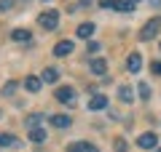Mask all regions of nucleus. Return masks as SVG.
<instances>
[{"label": "nucleus", "instance_id": "6ab92c4d", "mask_svg": "<svg viewBox=\"0 0 161 152\" xmlns=\"http://www.w3.org/2000/svg\"><path fill=\"white\" fill-rule=\"evenodd\" d=\"M16 88H19V80H8V83L3 85V88H0V96H11Z\"/></svg>", "mask_w": 161, "mask_h": 152}, {"label": "nucleus", "instance_id": "cd10ccee", "mask_svg": "<svg viewBox=\"0 0 161 152\" xmlns=\"http://www.w3.org/2000/svg\"><path fill=\"white\" fill-rule=\"evenodd\" d=\"M153 152H161V149H153Z\"/></svg>", "mask_w": 161, "mask_h": 152}, {"label": "nucleus", "instance_id": "6e6552de", "mask_svg": "<svg viewBox=\"0 0 161 152\" xmlns=\"http://www.w3.org/2000/svg\"><path fill=\"white\" fill-rule=\"evenodd\" d=\"M67 152H99V149L94 144H89V141H73L67 147Z\"/></svg>", "mask_w": 161, "mask_h": 152}, {"label": "nucleus", "instance_id": "5701e85b", "mask_svg": "<svg viewBox=\"0 0 161 152\" xmlns=\"http://www.w3.org/2000/svg\"><path fill=\"white\" fill-rule=\"evenodd\" d=\"M132 8H134V3H129V0L126 3H118V11H124V13H129Z\"/></svg>", "mask_w": 161, "mask_h": 152}, {"label": "nucleus", "instance_id": "a211bd4d", "mask_svg": "<svg viewBox=\"0 0 161 152\" xmlns=\"http://www.w3.org/2000/svg\"><path fill=\"white\" fill-rule=\"evenodd\" d=\"M19 139L14 134H0V147H16Z\"/></svg>", "mask_w": 161, "mask_h": 152}, {"label": "nucleus", "instance_id": "7ed1b4c3", "mask_svg": "<svg viewBox=\"0 0 161 152\" xmlns=\"http://www.w3.org/2000/svg\"><path fill=\"white\" fill-rule=\"evenodd\" d=\"M54 99L62 101V104H70V107H73V104H75V91L70 88V85H64V88H57V91H54Z\"/></svg>", "mask_w": 161, "mask_h": 152}, {"label": "nucleus", "instance_id": "f8f14e48", "mask_svg": "<svg viewBox=\"0 0 161 152\" xmlns=\"http://www.w3.org/2000/svg\"><path fill=\"white\" fill-rule=\"evenodd\" d=\"M75 35H78V38H83V40H86V38H92V35H94V24H92V22H83V24H78Z\"/></svg>", "mask_w": 161, "mask_h": 152}, {"label": "nucleus", "instance_id": "9d476101", "mask_svg": "<svg viewBox=\"0 0 161 152\" xmlns=\"http://www.w3.org/2000/svg\"><path fill=\"white\" fill-rule=\"evenodd\" d=\"M140 67H142V56H140V53H132V56L126 59V69L134 75V72H140Z\"/></svg>", "mask_w": 161, "mask_h": 152}, {"label": "nucleus", "instance_id": "4468645a", "mask_svg": "<svg viewBox=\"0 0 161 152\" xmlns=\"http://www.w3.org/2000/svg\"><path fill=\"white\" fill-rule=\"evenodd\" d=\"M40 120H43V115H40V112H35V115H27V120H24V128H27V131H35V128H40Z\"/></svg>", "mask_w": 161, "mask_h": 152}, {"label": "nucleus", "instance_id": "0eeeda50", "mask_svg": "<svg viewBox=\"0 0 161 152\" xmlns=\"http://www.w3.org/2000/svg\"><path fill=\"white\" fill-rule=\"evenodd\" d=\"M24 88H27L30 94H38V91L43 88V80L35 78V75H27V78H24Z\"/></svg>", "mask_w": 161, "mask_h": 152}, {"label": "nucleus", "instance_id": "412c9836", "mask_svg": "<svg viewBox=\"0 0 161 152\" xmlns=\"http://www.w3.org/2000/svg\"><path fill=\"white\" fill-rule=\"evenodd\" d=\"M102 8H118V0H99Z\"/></svg>", "mask_w": 161, "mask_h": 152}, {"label": "nucleus", "instance_id": "39448f33", "mask_svg": "<svg viewBox=\"0 0 161 152\" xmlns=\"http://www.w3.org/2000/svg\"><path fill=\"white\" fill-rule=\"evenodd\" d=\"M73 40H59L57 45H54V56L57 59H62V56H70V53H73Z\"/></svg>", "mask_w": 161, "mask_h": 152}, {"label": "nucleus", "instance_id": "dca6fc26", "mask_svg": "<svg viewBox=\"0 0 161 152\" xmlns=\"http://www.w3.org/2000/svg\"><path fill=\"white\" fill-rule=\"evenodd\" d=\"M118 99L124 101V104H129V101H134V91L129 88V85H121L118 88Z\"/></svg>", "mask_w": 161, "mask_h": 152}, {"label": "nucleus", "instance_id": "f03ea898", "mask_svg": "<svg viewBox=\"0 0 161 152\" xmlns=\"http://www.w3.org/2000/svg\"><path fill=\"white\" fill-rule=\"evenodd\" d=\"M158 29H161V19L153 16L142 29H140V40H150V38H156V35H158Z\"/></svg>", "mask_w": 161, "mask_h": 152}, {"label": "nucleus", "instance_id": "423d86ee", "mask_svg": "<svg viewBox=\"0 0 161 152\" xmlns=\"http://www.w3.org/2000/svg\"><path fill=\"white\" fill-rule=\"evenodd\" d=\"M89 69H92L94 75H105V72H108V59H102V56L89 59Z\"/></svg>", "mask_w": 161, "mask_h": 152}, {"label": "nucleus", "instance_id": "b1692460", "mask_svg": "<svg viewBox=\"0 0 161 152\" xmlns=\"http://www.w3.org/2000/svg\"><path fill=\"white\" fill-rule=\"evenodd\" d=\"M14 6V0H0V11H8Z\"/></svg>", "mask_w": 161, "mask_h": 152}, {"label": "nucleus", "instance_id": "4be33fe9", "mask_svg": "<svg viewBox=\"0 0 161 152\" xmlns=\"http://www.w3.org/2000/svg\"><path fill=\"white\" fill-rule=\"evenodd\" d=\"M113 144H115V152H126V141L124 139H115Z\"/></svg>", "mask_w": 161, "mask_h": 152}, {"label": "nucleus", "instance_id": "9b49d317", "mask_svg": "<svg viewBox=\"0 0 161 152\" xmlns=\"http://www.w3.org/2000/svg\"><path fill=\"white\" fill-rule=\"evenodd\" d=\"M108 107V96H102V94H97V96H92V101H89V109H105Z\"/></svg>", "mask_w": 161, "mask_h": 152}, {"label": "nucleus", "instance_id": "20e7f679", "mask_svg": "<svg viewBox=\"0 0 161 152\" xmlns=\"http://www.w3.org/2000/svg\"><path fill=\"white\" fill-rule=\"evenodd\" d=\"M137 147H142V149H158V136H156L153 131H148V134H140Z\"/></svg>", "mask_w": 161, "mask_h": 152}, {"label": "nucleus", "instance_id": "aec40b11", "mask_svg": "<svg viewBox=\"0 0 161 152\" xmlns=\"http://www.w3.org/2000/svg\"><path fill=\"white\" fill-rule=\"evenodd\" d=\"M137 94H140V99H142V101H148V99H150V85H148V83H140Z\"/></svg>", "mask_w": 161, "mask_h": 152}, {"label": "nucleus", "instance_id": "1a4fd4ad", "mask_svg": "<svg viewBox=\"0 0 161 152\" xmlns=\"http://www.w3.org/2000/svg\"><path fill=\"white\" fill-rule=\"evenodd\" d=\"M51 125L54 128H70L73 120H70V115H51Z\"/></svg>", "mask_w": 161, "mask_h": 152}, {"label": "nucleus", "instance_id": "ddd939ff", "mask_svg": "<svg viewBox=\"0 0 161 152\" xmlns=\"http://www.w3.org/2000/svg\"><path fill=\"white\" fill-rule=\"evenodd\" d=\"M40 80H43V83H57L59 80V69L57 67H46L43 75H40Z\"/></svg>", "mask_w": 161, "mask_h": 152}, {"label": "nucleus", "instance_id": "f3484780", "mask_svg": "<svg viewBox=\"0 0 161 152\" xmlns=\"http://www.w3.org/2000/svg\"><path fill=\"white\" fill-rule=\"evenodd\" d=\"M46 128H43V125H40V128H35V131H30V139L35 141V144H43V141H46Z\"/></svg>", "mask_w": 161, "mask_h": 152}, {"label": "nucleus", "instance_id": "a878e982", "mask_svg": "<svg viewBox=\"0 0 161 152\" xmlns=\"http://www.w3.org/2000/svg\"><path fill=\"white\" fill-rule=\"evenodd\" d=\"M80 6H92V0H80Z\"/></svg>", "mask_w": 161, "mask_h": 152}, {"label": "nucleus", "instance_id": "bb28decb", "mask_svg": "<svg viewBox=\"0 0 161 152\" xmlns=\"http://www.w3.org/2000/svg\"><path fill=\"white\" fill-rule=\"evenodd\" d=\"M129 3H137V0H129Z\"/></svg>", "mask_w": 161, "mask_h": 152}, {"label": "nucleus", "instance_id": "2eb2a0df", "mask_svg": "<svg viewBox=\"0 0 161 152\" xmlns=\"http://www.w3.org/2000/svg\"><path fill=\"white\" fill-rule=\"evenodd\" d=\"M11 38L16 40V43H30V40H32V32H30V29H14Z\"/></svg>", "mask_w": 161, "mask_h": 152}, {"label": "nucleus", "instance_id": "393cba45", "mask_svg": "<svg viewBox=\"0 0 161 152\" xmlns=\"http://www.w3.org/2000/svg\"><path fill=\"white\" fill-rule=\"evenodd\" d=\"M150 72H153V75H161V62H153V64H150Z\"/></svg>", "mask_w": 161, "mask_h": 152}, {"label": "nucleus", "instance_id": "f257e3e1", "mask_svg": "<svg viewBox=\"0 0 161 152\" xmlns=\"http://www.w3.org/2000/svg\"><path fill=\"white\" fill-rule=\"evenodd\" d=\"M38 24L46 29V32H51V29L59 27V13H57V11H43V13L38 16Z\"/></svg>", "mask_w": 161, "mask_h": 152}]
</instances>
